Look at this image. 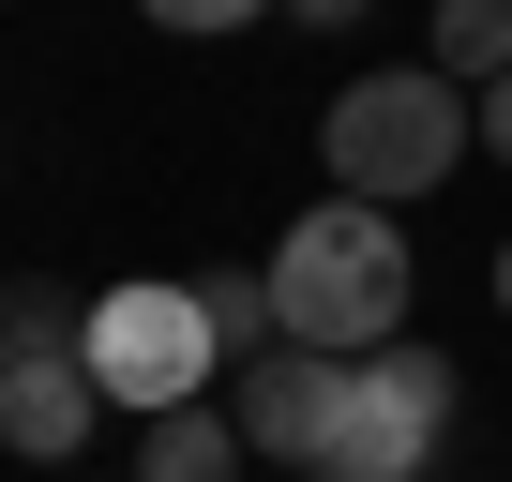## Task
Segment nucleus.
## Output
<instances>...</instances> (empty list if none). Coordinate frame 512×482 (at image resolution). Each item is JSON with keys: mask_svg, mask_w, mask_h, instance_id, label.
<instances>
[{"mask_svg": "<svg viewBox=\"0 0 512 482\" xmlns=\"http://www.w3.org/2000/svg\"><path fill=\"white\" fill-rule=\"evenodd\" d=\"M196 302H211V332H226V377H241L256 347H287V317H272V272H196Z\"/></svg>", "mask_w": 512, "mask_h": 482, "instance_id": "nucleus-9", "label": "nucleus"}, {"mask_svg": "<svg viewBox=\"0 0 512 482\" xmlns=\"http://www.w3.org/2000/svg\"><path fill=\"white\" fill-rule=\"evenodd\" d=\"M211 362H226V332H211V302H196L181 272H136V287L91 302V392H106V407L166 422V407H196Z\"/></svg>", "mask_w": 512, "mask_h": 482, "instance_id": "nucleus-3", "label": "nucleus"}, {"mask_svg": "<svg viewBox=\"0 0 512 482\" xmlns=\"http://www.w3.org/2000/svg\"><path fill=\"white\" fill-rule=\"evenodd\" d=\"M136 482H241V422L226 407H166L136 437Z\"/></svg>", "mask_w": 512, "mask_h": 482, "instance_id": "nucleus-7", "label": "nucleus"}, {"mask_svg": "<svg viewBox=\"0 0 512 482\" xmlns=\"http://www.w3.org/2000/svg\"><path fill=\"white\" fill-rule=\"evenodd\" d=\"M452 91H497L512 76V0H437V46H422Z\"/></svg>", "mask_w": 512, "mask_h": 482, "instance_id": "nucleus-8", "label": "nucleus"}, {"mask_svg": "<svg viewBox=\"0 0 512 482\" xmlns=\"http://www.w3.org/2000/svg\"><path fill=\"white\" fill-rule=\"evenodd\" d=\"M482 151H497V166H512V76H497V91H482Z\"/></svg>", "mask_w": 512, "mask_h": 482, "instance_id": "nucleus-13", "label": "nucleus"}, {"mask_svg": "<svg viewBox=\"0 0 512 482\" xmlns=\"http://www.w3.org/2000/svg\"><path fill=\"white\" fill-rule=\"evenodd\" d=\"M91 422H106L91 347H76V362H0V452H16V467H76Z\"/></svg>", "mask_w": 512, "mask_h": 482, "instance_id": "nucleus-6", "label": "nucleus"}, {"mask_svg": "<svg viewBox=\"0 0 512 482\" xmlns=\"http://www.w3.org/2000/svg\"><path fill=\"white\" fill-rule=\"evenodd\" d=\"M437 422H452V362H437V347H377V362H347V392H332L317 482H422V467H437Z\"/></svg>", "mask_w": 512, "mask_h": 482, "instance_id": "nucleus-4", "label": "nucleus"}, {"mask_svg": "<svg viewBox=\"0 0 512 482\" xmlns=\"http://www.w3.org/2000/svg\"><path fill=\"white\" fill-rule=\"evenodd\" d=\"M136 16H151V31H196V46H211V31H241V16H287V0H136Z\"/></svg>", "mask_w": 512, "mask_h": 482, "instance_id": "nucleus-11", "label": "nucleus"}, {"mask_svg": "<svg viewBox=\"0 0 512 482\" xmlns=\"http://www.w3.org/2000/svg\"><path fill=\"white\" fill-rule=\"evenodd\" d=\"M497 302H512V241H497Z\"/></svg>", "mask_w": 512, "mask_h": 482, "instance_id": "nucleus-14", "label": "nucleus"}, {"mask_svg": "<svg viewBox=\"0 0 512 482\" xmlns=\"http://www.w3.org/2000/svg\"><path fill=\"white\" fill-rule=\"evenodd\" d=\"M317 151H332V196L407 211V196H437V181L482 151V91H452L437 61H377V76H347V91H332Z\"/></svg>", "mask_w": 512, "mask_h": 482, "instance_id": "nucleus-2", "label": "nucleus"}, {"mask_svg": "<svg viewBox=\"0 0 512 482\" xmlns=\"http://www.w3.org/2000/svg\"><path fill=\"white\" fill-rule=\"evenodd\" d=\"M332 392H347V362H317V347H256V362H241V392H226V422H241V452H287V467H317Z\"/></svg>", "mask_w": 512, "mask_h": 482, "instance_id": "nucleus-5", "label": "nucleus"}, {"mask_svg": "<svg viewBox=\"0 0 512 482\" xmlns=\"http://www.w3.org/2000/svg\"><path fill=\"white\" fill-rule=\"evenodd\" d=\"M287 16H302V31H362V16H377V0H287Z\"/></svg>", "mask_w": 512, "mask_h": 482, "instance_id": "nucleus-12", "label": "nucleus"}, {"mask_svg": "<svg viewBox=\"0 0 512 482\" xmlns=\"http://www.w3.org/2000/svg\"><path fill=\"white\" fill-rule=\"evenodd\" d=\"M407 226L392 211H362V196H317L287 241H272V317H287V347H317V362H377L392 332H407Z\"/></svg>", "mask_w": 512, "mask_h": 482, "instance_id": "nucleus-1", "label": "nucleus"}, {"mask_svg": "<svg viewBox=\"0 0 512 482\" xmlns=\"http://www.w3.org/2000/svg\"><path fill=\"white\" fill-rule=\"evenodd\" d=\"M76 347H91V317L61 287H0V362H76Z\"/></svg>", "mask_w": 512, "mask_h": 482, "instance_id": "nucleus-10", "label": "nucleus"}]
</instances>
